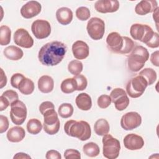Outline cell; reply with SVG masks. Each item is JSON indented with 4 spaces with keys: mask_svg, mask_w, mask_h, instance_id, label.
<instances>
[{
    "mask_svg": "<svg viewBox=\"0 0 159 159\" xmlns=\"http://www.w3.org/2000/svg\"><path fill=\"white\" fill-rule=\"evenodd\" d=\"M31 157L27 155V153H23V152H19L16 153L14 156V158H30Z\"/></svg>",
    "mask_w": 159,
    "mask_h": 159,
    "instance_id": "obj_45",
    "label": "cell"
},
{
    "mask_svg": "<svg viewBox=\"0 0 159 159\" xmlns=\"http://www.w3.org/2000/svg\"><path fill=\"white\" fill-rule=\"evenodd\" d=\"M67 50L65 43L60 41H53L43 45L38 55L40 62L45 66H55L63 59Z\"/></svg>",
    "mask_w": 159,
    "mask_h": 159,
    "instance_id": "obj_1",
    "label": "cell"
},
{
    "mask_svg": "<svg viewBox=\"0 0 159 159\" xmlns=\"http://www.w3.org/2000/svg\"><path fill=\"white\" fill-rule=\"evenodd\" d=\"M74 109L73 106L70 103H63L61 104L58 109L59 116L64 119L68 118L73 114Z\"/></svg>",
    "mask_w": 159,
    "mask_h": 159,
    "instance_id": "obj_33",
    "label": "cell"
},
{
    "mask_svg": "<svg viewBox=\"0 0 159 159\" xmlns=\"http://www.w3.org/2000/svg\"><path fill=\"white\" fill-rule=\"evenodd\" d=\"M142 117L137 112H129L122 116L120 119V125L125 130H133L140 125Z\"/></svg>",
    "mask_w": 159,
    "mask_h": 159,
    "instance_id": "obj_13",
    "label": "cell"
},
{
    "mask_svg": "<svg viewBox=\"0 0 159 159\" xmlns=\"http://www.w3.org/2000/svg\"><path fill=\"white\" fill-rule=\"evenodd\" d=\"M43 116L44 131L49 135L56 134L59 131L60 122L55 109L45 111Z\"/></svg>",
    "mask_w": 159,
    "mask_h": 159,
    "instance_id": "obj_8",
    "label": "cell"
},
{
    "mask_svg": "<svg viewBox=\"0 0 159 159\" xmlns=\"http://www.w3.org/2000/svg\"><path fill=\"white\" fill-rule=\"evenodd\" d=\"M64 157L66 159L75 158V159H80L81 158V153L80 152L75 149H67L64 152Z\"/></svg>",
    "mask_w": 159,
    "mask_h": 159,
    "instance_id": "obj_38",
    "label": "cell"
},
{
    "mask_svg": "<svg viewBox=\"0 0 159 159\" xmlns=\"http://www.w3.org/2000/svg\"><path fill=\"white\" fill-rule=\"evenodd\" d=\"M90 16V11L86 7L81 6L76 10V16L80 20H86L89 18Z\"/></svg>",
    "mask_w": 159,
    "mask_h": 159,
    "instance_id": "obj_36",
    "label": "cell"
},
{
    "mask_svg": "<svg viewBox=\"0 0 159 159\" xmlns=\"http://www.w3.org/2000/svg\"><path fill=\"white\" fill-rule=\"evenodd\" d=\"M9 120L6 116L0 115V133L2 134L6 132L9 127Z\"/></svg>",
    "mask_w": 159,
    "mask_h": 159,
    "instance_id": "obj_40",
    "label": "cell"
},
{
    "mask_svg": "<svg viewBox=\"0 0 159 159\" xmlns=\"http://www.w3.org/2000/svg\"><path fill=\"white\" fill-rule=\"evenodd\" d=\"M54 81L48 75H43L38 80V88L43 93H49L53 89Z\"/></svg>",
    "mask_w": 159,
    "mask_h": 159,
    "instance_id": "obj_23",
    "label": "cell"
},
{
    "mask_svg": "<svg viewBox=\"0 0 159 159\" xmlns=\"http://www.w3.org/2000/svg\"><path fill=\"white\" fill-rule=\"evenodd\" d=\"M94 130L95 133L99 136L107 134L110 130L109 122L104 119H99L96 121L94 125Z\"/></svg>",
    "mask_w": 159,
    "mask_h": 159,
    "instance_id": "obj_26",
    "label": "cell"
},
{
    "mask_svg": "<svg viewBox=\"0 0 159 159\" xmlns=\"http://www.w3.org/2000/svg\"><path fill=\"white\" fill-rule=\"evenodd\" d=\"M56 18L57 21L61 25H68L73 20V12L68 7H60L56 12Z\"/></svg>",
    "mask_w": 159,
    "mask_h": 159,
    "instance_id": "obj_21",
    "label": "cell"
},
{
    "mask_svg": "<svg viewBox=\"0 0 159 159\" xmlns=\"http://www.w3.org/2000/svg\"><path fill=\"white\" fill-rule=\"evenodd\" d=\"M83 65L82 62L77 60H73L71 61L68 65V71L74 76L80 75V73L83 71Z\"/></svg>",
    "mask_w": 159,
    "mask_h": 159,
    "instance_id": "obj_34",
    "label": "cell"
},
{
    "mask_svg": "<svg viewBox=\"0 0 159 159\" xmlns=\"http://www.w3.org/2000/svg\"><path fill=\"white\" fill-rule=\"evenodd\" d=\"M18 99L19 96L16 91L11 89L4 91L0 96V111H4Z\"/></svg>",
    "mask_w": 159,
    "mask_h": 159,
    "instance_id": "obj_20",
    "label": "cell"
},
{
    "mask_svg": "<svg viewBox=\"0 0 159 159\" xmlns=\"http://www.w3.org/2000/svg\"><path fill=\"white\" fill-rule=\"evenodd\" d=\"M4 56L11 60H19L23 57L24 53L22 49L14 46L10 45L4 49L3 51Z\"/></svg>",
    "mask_w": 159,
    "mask_h": 159,
    "instance_id": "obj_25",
    "label": "cell"
},
{
    "mask_svg": "<svg viewBox=\"0 0 159 159\" xmlns=\"http://www.w3.org/2000/svg\"><path fill=\"white\" fill-rule=\"evenodd\" d=\"M11 30L7 25H1L0 27V44L2 46L8 45L11 42Z\"/></svg>",
    "mask_w": 159,
    "mask_h": 159,
    "instance_id": "obj_32",
    "label": "cell"
},
{
    "mask_svg": "<svg viewBox=\"0 0 159 159\" xmlns=\"http://www.w3.org/2000/svg\"><path fill=\"white\" fill-rule=\"evenodd\" d=\"M157 8H158V7L156 1L142 0L135 6V12L139 15L144 16L154 12Z\"/></svg>",
    "mask_w": 159,
    "mask_h": 159,
    "instance_id": "obj_18",
    "label": "cell"
},
{
    "mask_svg": "<svg viewBox=\"0 0 159 159\" xmlns=\"http://www.w3.org/2000/svg\"><path fill=\"white\" fill-rule=\"evenodd\" d=\"M140 75L142 76L147 81L148 86L153 84L157 80V75L156 71L151 68H145L139 72Z\"/></svg>",
    "mask_w": 159,
    "mask_h": 159,
    "instance_id": "obj_30",
    "label": "cell"
},
{
    "mask_svg": "<svg viewBox=\"0 0 159 159\" xmlns=\"http://www.w3.org/2000/svg\"><path fill=\"white\" fill-rule=\"evenodd\" d=\"M155 32L147 24H134L130 29L131 37L137 40H139L147 45L152 39Z\"/></svg>",
    "mask_w": 159,
    "mask_h": 159,
    "instance_id": "obj_5",
    "label": "cell"
},
{
    "mask_svg": "<svg viewBox=\"0 0 159 159\" xmlns=\"http://www.w3.org/2000/svg\"><path fill=\"white\" fill-rule=\"evenodd\" d=\"M149 58V52L142 45L135 46L127 57V66L132 72L139 71Z\"/></svg>",
    "mask_w": 159,
    "mask_h": 159,
    "instance_id": "obj_4",
    "label": "cell"
},
{
    "mask_svg": "<svg viewBox=\"0 0 159 159\" xmlns=\"http://www.w3.org/2000/svg\"><path fill=\"white\" fill-rule=\"evenodd\" d=\"M42 129V124L37 119H31L27 124V132L32 135H37Z\"/></svg>",
    "mask_w": 159,
    "mask_h": 159,
    "instance_id": "obj_29",
    "label": "cell"
},
{
    "mask_svg": "<svg viewBox=\"0 0 159 159\" xmlns=\"http://www.w3.org/2000/svg\"><path fill=\"white\" fill-rule=\"evenodd\" d=\"M25 136V130L20 126L11 127L7 132V139L11 142H19Z\"/></svg>",
    "mask_w": 159,
    "mask_h": 159,
    "instance_id": "obj_22",
    "label": "cell"
},
{
    "mask_svg": "<svg viewBox=\"0 0 159 159\" xmlns=\"http://www.w3.org/2000/svg\"><path fill=\"white\" fill-rule=\"evenodd\" d=\"M72 52L75 58L83 60L89 54V48L88 44L82 40H77L72 45Z\"/></svg>",
    "mask_w": 159,
    "mask_h": 159,
    "instance_id": "obj_19",
    "label": "cell"
},
{
    "mask_svg": "<svg viewBox=\"0 0 159 159\" xmlns=\"http://www.w3.org/2000/svg\"><path fill=\"white\" fill-rule=\"evenodd\" d=\"M158 55H159V52H158V50H157V51L153 52L150 56V61H151L152 63L156 66H159Z\"/></svg>",
    "mask_w": 159,
    "mask_h": 159,
    "instance_id": "obj_43",
    "label": "cell"
},
{
    "mask_svg": "<svg viewBox=\"0 0 159 159\" xmlns=\"http://www.w3.org/2000/svg\"><path fill=\"white\" fill-rule=\"evenodd\" d=\"M34 88V82L30 79L25 77L20 83L17 89L22 94L24 95H29L33 93Z\"/></svg>",
    "mask_w": 159,
    "mask_h": 159,
    "instance_id": "obj_27",
    "label": "cell"
},
{
    "mask_svg": "<svg viewBox=\"0 0 159 159\" xmlns=\"http://www.w3.org/2000/svg\"><path fill=\"white\" fill-rule=\"evenodd\" d=\"M52 109H55V106L54 104L50 101H44L42 102L39 106V111L42 115L45 111Z\"/></svg>",
    "mask_w": 159,
    "mask_h": 159,
    "instance_id": "obj_41",
    "label": "cell"
},
{
    "mask_svg": "<svg viewBox=\"0 0 159 159\" xmlns=\"http://www.w3.org/2000/svg\"><path fill=\"white\" fill-rule=\"evenodd\" d=\"M1 86H0V88H2L4 86L6 85L7 77H6V76L5 73H4V71L2 68H1Z\"/></svg>",
    "mask_w": 159,
    "mask_h": 159,
    "instance_id": "obj_44",
    "label": "cell"
},
{
    "mask_svg": "<svg viewBox=\"0 0 159 159\" xmlns=\"http://www.w3.org/2000/svg\"><path fill=\"white\" fill-rule=\"evenodd\" d=\"M102 142L103 156L108 159L117 158L120 150L119 140L110 134H106L103 135Z\"/></svg>",
    "mask_w": 159,
    "mask_h": 159,
    "instance_id": "obj_6",
    "label": "cell"
},
{
    "mask_svg": "<svg viewBox=\"0 0 159 159\" xmlns=\"http://www.w3.org/2000/svg\"><path fill=\"white\" fill-rule=\"evenodd\" d=\"M45 158L47 159H61V156L58 151L55 150H50L47 152Z\"/></svg>",
    "mask_w": 159,
    "mask_h": 159,
    "instance_id": "obj_42",
    "label": "cell"
},
{
    "mask_svg": "<svg viewBox=\"0 0 159 159\" xmlns=\"http://www.w3.org/2000/svg\"><path fill=\"white\" fill-rule=\"evenodd\" d=\"M111 99L110 96L106 94L101 95L98 99V105L101 109H106L111 104Z\"/></svg>",
    "mask_w": 159,
    "mask_h": 159,
    "instance_id": "obj_37",
    "label": "cell"
},
{
    "mask_svg": "<svg viewBox=\"0 0 159 159\" xmlns=\"http://www.w3.org/2000/svg\"><path fill=\"white\" fill-rule=\"evenodd\" d=\"M31 30L37 39H43L48 37L51 34V25L47 20L37 19L33 22Z\"/></svg>",
    "mask_w": 159,
    "mask_h": 159,
    "instance_id": "obj_12",
    "label": "cell"
},
{
    "mask_svg": "<svg viewBox=\"0 0 159 159\" xmlns=\"http://www.w3.org/2000/svg\"><path fill=\"white\" fill-rule=\"evenodd\" d=\"M86 30L92 39L100 40L104 34L105 23L103 20L99 17H92L87 23Z\"/></svg>",
    "mask_w": 159,
    "mask_h": 159,
    "instance_id": "obj_9",
    "label": "cell"
},
{
    "mask_svg": "<svg viewBox=\"0 0 159 159\" xmlns=\"http://www.w3.org/2000/svg\"><path fill=\"white\" fill-rule=\"evenodd\" d=\"M111 102L114 104L117 111H122L125 109L129 104L130 100L126 92L122 88H117L114 89L110 94Z\"/></svg>",
    "mask_w": 159,
    "mask_h": 159,
    "instance_id": "obj_11",
    "label": "cell"
},
{
    "mask_svg": "<svg viewBox=\"0 0 159 159\" xmlns=\"http://www.w3.org/2000/svg\"><path fill=\"white\" fill-rule=\"evenodd\" d=\"M42 9L41 4L36 1H30L22 6L20 14L25 19H30L37 16Z\"/></svg>",
    "mask_w": 159,
    "mask_h": 159,
    "instance_id": "obj_15",
    "label": "cell"
},
{
    "mask_svg": "<svg viewBox=\"0 0 159 159\" xmlns=\"http://www.w3.org/2000/svg\"><path fill=\"white\" fill-rule=\"evenodd\" d=\"M106 43L107 48L111 52L119 54H128L135 47V43L130 38L121 36L116 32H112L108 34Z\"/></svg>",
    "mask_w": 159,
    "mask_h": 159,
    "instance_id": "obj_2",
    "label": "cell"
},
{
    "mask_svg": "<svg viewBox=\"0 0 159 159\" xmlns=\"http://www.w3.org/2000/svg\"><path fill=\"white\" fill-rule=\"evenodd\" d=\"M83 151L86 155L89 157H96L99 154L100 149L98 144L91 142L83 145Z\"/></svg>",
    "mask_w": 159,
    "mask_h": 159,
    "instance_id": "obj_28",
    "label": "cell"
},
{
    "mask_svg": "<svg viewBox=\"0 0 159 159\" xmlns=\"http://www.w3.org/2000/svg\"><path fill=\"white\" fill-rule=\"evenodd\" d=\"M27 114V107L22 101L17 100L11 105L10 117L14 124L22 125L25 120Z\"/></svg>",
    "mask_w": 159,
    "mask_h": 159,
    "instance_id": "obj_10",
    "label": "cell"
},
{
    "mask_svg": "<svg viewBox=\"0 0 159 159\" xmlns=\"http://www.w3.org/2000/svg\"><path fill=\"white\" fill-rule=\"evenodd\" d=\"M119 6L117 0H98L94 4V8L98 12L108 13L116 12Z\"/></svg>",
    "mask_w": 159,
    "mask_h": 159,
    "instance_id": "obj_16",
    "label": "cell"
},
{
    "mask_svg": "<svg viewBox=\"0 0 159 159\" xmlns=\"http://www.w3.org/2000/svg\"><path fill=\"white\" fill-rule=\"evenodd\" d=\"M61 91L65 94H70L76 91V83L73 78H66L64 80L60 86Z\"/></svg>",
    "mask_w": 159,
    "mask_h": 159,
    "instance_id": "obj_31",
    "label": "cell"
},
{
    "mask_svg": "<svg viewBox=\"0 0 159 159\" xmlns=\"http://www.w3.org/2000/svg\"><path fill=\"white\" fill-rule=\"evenodd\" d=\"M124 147L130 150H137L141 149L144 145L143 138L135 134H129L123 140Z\"/></svg>",
    "mask_w": 159,
    "mask_h": 159,
    "instance_id": "obj_17",
    "label": "cell"
},
{
    "mask_svg": "<svg viewBox=\"0 0 159 159\" xmlns=\"http://www.w3.org/2000/svg\"><path fill=\"white\" fill-rule=\"evenodd\" d=\"M148 86L147 81L141 75H138L132 78L126 86L127 94L132 98H137L141 96Z\"/></svg>",
    "mask_w": 159,
    "mask_h": 159,
    "instance_id": "obj_7",
    "label": "cell"
},
{
    "mask_svg": "<svg viewBox=\"0 0 159 159\" xmlns=\"http://www.w3.org/2000/svg\"><path fill=\"white\" fill-rule=\"evenodd\" d=\"M64 130L68 135L76 137L81 141L88 140L91 135V127L84 120H68L64 125Z\"/></svg>",
    "mask_w": 159,
    "mask_h": 159,
    "instance_id": "obj_3",
    "label": "cell"
},
{
    "mask_svg": "<svg viewBox=\"0 0 159 159\" xmlns=\"http://www.w3.org/2000/svg\"><path fill=\"white\" fill-rule=\"evenodd\" d=\"M76 87V91H83L85 89L88 85L86 78L83 75H78L73 77Z\"/></svg>",
    "mask_w": 159,
    "mask_h": 159,
    "instance_id": "obj_35",
    "label": "cell"
},
{
    "mask_svg": "<svg viewBox=\"0 0 159 159\" xmlns=\"http://www.w3.org/2000/svg\"><path fill=\"white\" fill-rule=\"evenodd\" d=\"M25 78V76L21 74V73H15L14 74L11 78V86L14 88L17 89L18 86L21 82V81Z\"/></svg>",
    "mask_w": 159,
    "mask_h": 159,
    "instance_id": "obj_39",
    "label": "cell"
},
{
    "mask_svg": "<svg viewBox=\"0 0 159 159\" xmlns=\"http://www.w3.org/2000/svg\"><path fill=\"white\" fill-rule=\"evenodd\" d=\"M77 107L82 111H89L92 107V100L91 96L85 93L78 94L75 99Z\"/></svg>",
    "mask_w": 159,
    "mask_h": 159,
    "instance_id": "obj_24",
    "label": "cell"
},
{
    "mask_svg": "<svg viewBox=\"0 0 159 159\" xmlns=\"http://www.w3.org/2000/svg\"><path fill=\"white\" fill-rule=\"evenodd\" d=\"M14 43L23 48H29L34 45V39L27 30L23 28L18 29L14 34Z\"/></svg>",
    "mask_w": 159,
    "mask_h": 159,
    "instance_id": "obj_14",
    "label": "cell"
}]
</instances>
